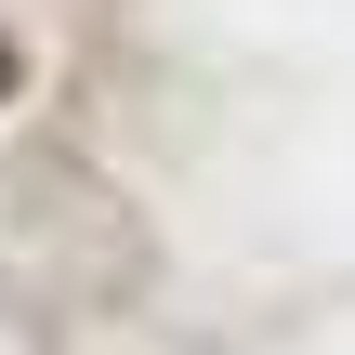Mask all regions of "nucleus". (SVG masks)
Instances as JSON below:
<instances>
[{
	"label": "nucleus",
	"mask_w": 355,
	"mask_h": 355,
	"mask_svg": "<svg viewBox=\"0 0 355 355\" xmlns=\"http://www.w3.org/2000/svg\"><path fill=\"white\" fill-rule=\"evenodd\" d=\"M0 92H13V40H0Z\"/></svg>",
	"instance_id": "f257e3e1"
}]
</instances>
